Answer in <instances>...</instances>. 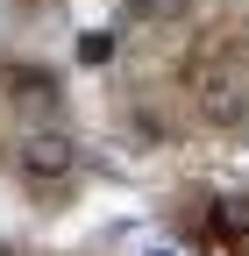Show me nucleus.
<instances>
[{"mask_svg": "<svg viewBox=\"0 0 249 256\" xmlns=\"http://www.w3.org/2000/svg\"><path fill=\"white\" fill-rule=\"evenodd\" d=\"M14 164L36 178V185H57V178H72V171H78V142L64 136V128H28L22 150H14Z\"/></svg>", "mask_w": 249, "mask_h": 256, "instance_id": "nucleus-1", "label": "nucleus"}, {"mask_svg": "<svg viewBox=\"0 0 249 256\" xmlns=\"http://www.w3.org/2000/svg\"><path fill=\"white\" fill-rule=\"evenodd\" d=\"M200 100H206V121L242 128V121H249V78H242V72H214Z\"/></svg>", "mask_w": 249, "mask_h": 256, "instance_id": "nucleus-2", "label": "nucleus"}, {"mask_svg": "<svg viewBox=\"0 0 249 256\" xmlns=\"http://www.w3.org/2000/svg\"><path fill=\"white\" fill-rule=\"evenodd\" d=\"M8 86H14L22 107H43V114L57 107V78H50V72H43V78H36V72H8Z\"/></svg>", "mask_w": 249, "mask_h": 256, "instance_id": "nucleus-3", "label": "nucleus"}, {"mask_svg": "<svg viewBox=\"0 0 249 256\" xmlns=\"http://www.w3.org/2000/svg\"><path fill=\"white\" fill-rule=\"evenodd\" d=\"M78 64H114V36H107V28L78 36Z\"/></svg>", "mask_w": 249, "mask_h": 256, "instance_id": "nucleus-4", "label": "nucleus"}, {"mask_svg": "<svg viewBox=\"0 0 249 256\" xmlns=\"http://www.w3.org/2000/svg\"><path fill=\"white\" fill-rule=\"evenodd\" d=\"M128 8H136L142 22H178L185 8H192V0H128Z\"/></svg>", "mask_w": 249, "mask_h": 256, "instance_id": "nucleus-5", "label": "nucleus"}, {"mask_svg": "<svg viewBox=\"0 0 249 256\" xmlns=\"http://www.w3.org/2000/svg\"><path fill=\"white\" fill-rule=\"evenodd\" d=\"M142 256H178V249H171V242H150V249H142Z\"/></svg>", "mask_w": 249, "mask_h": 256, "instance_id": "nucleus-6", "label": "nucleus"}, {"mask_svg": "<svg viewBox=\"0 0 249 256\" xmlns=\"http://www.w3.org/2000/svg\"><path fill=\"white\" fill-rule=\"evenodd\" d=\"M0 256H14V249H8V242H0Z\"/></svg>", "mask_w": 249, "mask_h": 256, "instance_id": "nucleus-7", "label": "nucleus"}]
</instances>
